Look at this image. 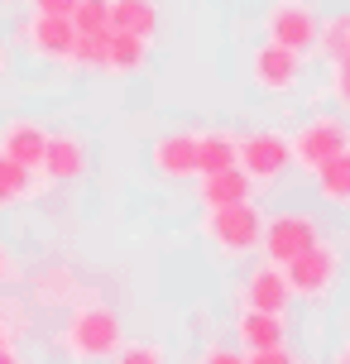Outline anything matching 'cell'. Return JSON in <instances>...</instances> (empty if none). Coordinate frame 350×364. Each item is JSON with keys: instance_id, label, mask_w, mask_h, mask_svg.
Instances as JSON below:
<instances>
[{"instance_id": "34", "label": "cell", "mask_w": 350, "mask_h": 364, "mask_svg": "<svg viewBox=\"0 0 350 364\" xmlns=\"http://www.w3.org/2000/svg\"><path fill=\"white\" fill-rule=\"evenodd\" d=\"M332 364H350V355H346V350H336V360Z\"/></svg>"}, {"instance_id": "23", "label": "cell", "mask_w": 350, "mask_h": 364, "mask_svg": "<svg viewBox=\"0 0 350 364\" xmlns=\"http://www.w3.org/2000/svg\"><path fill=\"white\" fill-rule=\"evenodd\" d=\"M38 302L43 307H68V302H77V278L68 269H53L48 278H38Z\"/></svg>"}, {"instance_id": "28", "label": "cell", "mask_w": 350, "mask_h": 364, "mask_svg": "<svg viewBox=\"0 0 350 364\" xmlns=\"http://www.w3.org/2000/svg\"><path fill=\"white\" fill-rule=\"evenodd\" d=\"M197 364H245V355L240 350H226V346H211Z\"/></svg>"}, {"instance_id": "12", "label": "cell", "mask_w": 350, "mask_h": 364, "mask_svg": "<svg viewBox=\"0 0 350 364\" xmlns=\"http://www.w3.org/2000/svg\"><path fill=\"white\" fill-rule=\"evenodd\" d=\"M43 144H48V129L38 120H24V115L5 120V129H0V159L29 168V173H38V164H43Z\"/></svg>"}, {"instance_id": "2", "label": "cell", "mask_w": 350, "mask_h": 364, "mask_svg": "<svg viewBox=\"0 0 350 364\" xmlns=\"http://www.w3.org/2000/svg\"><path fill=\"white\" fill-rule=\"evenodd\" d=\"M259 230H264V216H259L255 201H235V206H206L202 216V235L211 240V250L226 259H245L259 250Z\"/></svg>"}, {"instance_id": "32", "label": "cell", "mask_w": 350, "mask_h": 364, "mask_svg": "<svg viewBox=\"0 0 350 364\" xmlns=\"http://www.w3.org/2000/svg\"><path fill=\"white\" fill-rule=\"evenodd\" d=\"M5 63H10V48H5V38H0V77H5Z\"/></svg>"}, {"instance_id": "3", "label": "cell", "mask_w": 350, "mask_h": 364, "mask_svg": "<svg viewBox=\"0 0 350 364\" xmlns=\"http://www.w3.org/2000/svg\"><path fill=\"white\" fill-rule=\"evenodd\" d=\"M278 269H283V278H288V292H293V297L327 302V297L336 292V283H341V245H332V240L322 235L312 250H302L297 259L278 264Z\"/></svg>"}, {"instance_id": "30", "label": "cell", "mask_w": 350, "mask_h": 364, "mask_svg": "<svg viewBox=\"0 0 350 364\" xmlns=\"http://www.w3.org/2000/svg\"><path fill=\"white\" fill-rule=\"evenodd\" d=\"M15 255H10V250H5V245H0V283H10V278H15Z\"/></svg>"}, {"instance_id": "24", "label": "cell", "mask_w": 350, "mask_h": 364, "mask_svg": "<svg viewBox=\"0 0 350 364\" xmlns=\"http://www.w3.org/2000/svg\"><path fill=\"white\" fill-rule=\"evenodd\" d=\"M68 19H73L77 34H101L106 29V0H77Z\"/></svg>"}, {"instance_id": "15", "label": "cell", "mask_w": 350, "mask_h": 364, "mask_svg": "<svg viewBox=\"0 0 350 364\" xmlns=\"http://www.w3.org/2000/svg\"><path fill=\"white\" fill-rule=\"evenodd\" d=\"M106 29L154 38V29H159V0H106Z\"/></svg>"}, {"instance_id": "26", "label": "cell", "mask_w": 350, "mask_h": 364, "mask_svg": "<svg viewBox=\"0 0 350 364\" xmlns=\"http://www.w3.org/2000/svg\"><path fill=\"white\" fill-rule=\"evenodd\" d=\"M245 364H302V360H297L293 346L283 341V346H269V350H250V355H245Z\"/></svg>"}, {"instance_id": "9", "label": "cell", "mask_w": 350, "mask_h": 364, "mask_svg": "<svg viewBox=\"0 0 350 364\" xmlns=\"http://www.w3.org/2000/svg\"><path fill=\"white\" fill-rule=\"evenodd\" d=\"M73 34H77L73 19H63V15H29L19 24V43L34 58H43V63H68Z\"/></svg>"}, {"instance_id": "29", "label": "cell", "mask_w": 350, "mask_h": 364, "mask_svg": "<svg viewBox=\"0 0 350 364\" xmlns=\"http://www.w3.org/2000/svg\"><path fill=\"white\" fill-rule=\"evenodd\" d=\"M29 5H34V15H73V5L77 0H29Z\"/></svg>"}, {"instance_id": "25", "label": "cell", "mask_w": 350, "mask_h": 364, "mask_svg": "<svg viewBox=\"0 0 350 364\" xmlns=\"http://www.w3.org/2000/svg\"><path fill=\"white\" fill-rule=\"evenodd\" d=\"M115 364H168L164 346H154V341H134V346H120L111 355Z\"/></svg>"}, {"instance_id": "13", "label": "cell", "mask_w": 350, "mask_h": 364, "mask_svg": "<svg viewBox=\"0 0 350 364\" xmlns=\"http://www.w3.org/2000/svg\"><path fill=\"white\" fill-rule=\"evenodd\" d=\"M288 302H293V292H288V278H283V269L278 264H259V269H250V278H245V307L255 311H288Z\"/></svg>"}, {"instance_id": "22", "label": "cell", "mask_w": 350, "mask_h": 364, "mask_svg": "<svg viewBox=\"0 0 350 364\" xmlns=\"http://www.w3.org/2000/svg\"><path fill=\"white\" fill-rule=\"evenodd\" d=\"M68 63H73V68H87V73H101V68H106V29H101V34H73Z\"/></svg>"}, {"instance_id": "17", "label": "cell", "mask_w": 350, "mask_h": 364, "mask_svg": "<svg viewBox=\"0 0 350 364\" xmlns=\"http://www.w3.org/2000/svg\"><path fill=\"white\" fill-rule=\"evenodd\" d=\"M149 63V38H139V34H115V29H106V68L101 73H120V77H129V73H139Z\"/></svg>"}, {"instance_id": "16", "label": "cell", "mask_w": 350, "mask_h": 364, "mask_svg": "<svg viewBox=\"0 0 350 364\" xmlns=\"http://www.w3.org/2000/svg\"><path fill=\"white\" fill-rule=\"evenodd\" d=\"M197 192H202V206H235V201H255V182L230 164L221 173H202Z\"/></svg>"}, {"instance_id": "7", "label": "cell", "mask_w": 350, "mask_h": 364, "mask_svg": "<svg viewBox=\"0 0 350 364\" xmlns=\"http://www.w3.org/2000/svg\"><path fill=\"white\" fill-rule=\"evenodd\" d=\"M317 15L307 0H274L269 10H264V38L269 43H283V48H293V53H312L317 48Z\"/></svg>"}, {"instance_id": "4", "label": "cell", "mask_w": 350, "mask_h": 364, "mask_svg": "<svg viewBox=\"0 0 350 364\" xmlns=\"http://www.w3.org/2000/svg\"><path fill=\"white\" fill-rule=\"evenodd\" d=\"M346 149H350V129H346L341 115H307V120L288 134V159H293L302 173L322 168L327 159L346 154Z\"/></svg>"}, {"instance_id": "1", "label": "cell", "mask_w": 350, "mask_h": 364, "mask_svg": "<svg viewBox=\"0 0 350 364\" xmlns=\"http://www.w3.org/2000/svg\"><path fill=\"white\" fill-rule=\"evenodd\" d=\"M58 346L63 355L77 364H96V360H111L115 350L125 346V326H120V316L111 307H101V302H77L68 311V321L58 331Z\"/></svg>"}, {"instance_id": "11", "label": "cell", "mask_w": 350, "mask_h": 364, "mask_svg": "<svg viewBox=\"0 0 350 364\" xmlns=\"http://www.w3.org/2000/svg\"><path fill=\"white\" fill-rule=\"evenodd\" d=\"M149 164H154L159 178H173V182L197 178V134H187V129L159 134V139L149 144Z\"/></svg>"}, {"instance_id": "5", "label": "cell", "mask_w": 350, "mask_h": 364, "mask_svg": "<svg viewBox=\"0 0 350 364\" xmlns=\"http://www.w3.org/2000/svg\"><path fill=\"white\" fill-rule=\"evenodd\" d=\"M317 240H322V220L307 216V211H278V216L264 220V230H259V250L269 264H288L297 259L302 250H312Z\"/></svg>"}, {"instance_id": "6", "label": "cell", "mask_w": 350, "mask_h": 364, "mask_svg": "<svg viewBox=\"0 0 350 364\" xmlns=\"http://www.w3.org/2000/svg\"><path fill=\"white\" fill-rule=\"evenodd\" d=\"M235 168L250 182H278L293 168V159H288V134H278V129L240 134L235 139Z\"/></svg>"}, {"instance_id": "27", "label": "cell", "mask_w": 350, "mask_h": 364, "mask_svg": "<svg viewBox=\"0 0 350 364\" xmlns=\"http://www.w3.org/2000/svg\"><path fill=\"white\" fill-rule=\"evenodd\" d=\"M332 96L336 106H350V63H332Z\"/></svg>"}, {"instance_id": "8", "label": "cell", "mask_w": 350, "mask_h": 364, "mask_svg": "<svg viewBox=\"0 0 350 364\" xmlns=\"http://www.w3.org/2000/svg\"><path fill=\"white\" fill-rule=\"evenodd\" d=\"M250 82H255L264 96H288V91L302 82V53L264 38L255 53H250Z\"/></svg>"}, {"instance_id": "35", "label": "cell", "mask_w": 350, "mask_h": 364, "mask_svg": "<svg viewBox=\"0 0 350 364\" xmlns=\"http://www.w3.org/2000/svg\"><path fill=\"white\" fill-rule=\"evenodd\" d=\"M5 5H19V0H5Z\"/></svg>"}, {"instance_id": "33", "label": "cell", "mask_w": 350, "mask_h": 364, "mask_svg": "<svg viewBox=\"0 0 350 364\" xmlns=\"http://www.w3.org/2000/svg\"><path fill=\"white\" fill-rule=\"evenodd\" d=\"M0 346H15V336H10L5 326H0Z\"/></svg>"}, {"instance_id": "14", "label": "cell", "mask_w": 350, "mask_h": 364, "mask_svg": "<svg viewBox=\"0 0 350 364\" xmlns=\"http://www.w3.org/2000/svg\"><path fill=\"white\" fill-rule=\"evenodd\" d=\"M235 341L245 350H269L288 341V311H255L245 307L235 316Z\"/></svg>"}, {"instance_id": "21", "label": "cell", "mask_w": 350, "mask_h": 364, "mask_svg": "<svg viewBox=\"0 0 350 364\" xmlns=\"http://www.w3.org/2000/svg\"><path fill=\"white\" fill-rule=\"evenodd\" d=\"M29 197H34V173L10 164V159H0V211L19 206V201H29Z\"/></svg>"}, {"instance_id": "18", "label": "cell", "mask_w": 350, "mask_h": 364, "mask_svg": "<svg viewBox=\"0 0 350 364\" xmlns=\"http://www.w3.org/2000/svg\"><path fill=\"white\" fill-rule=\"evenodd\" d=\"M312 178H317V197L327 206H350V149L327 159L322 168H312Z\"/></svg>"}, {"instance_id": "10", "label": "cell", "mask_w": 350, "mask_h": 364, "mask_svg": "<svg viewBox=\"0 0 350 364\" xmlns=\"http://www.w3.org/2000/svg\"><path fill=\"white\" fill-rule=\"evenodd\" d=\"M87 168H92V149H87L82 134H73V129L48 134V144H43V164H38L43 178H48V182H77Z\"/></svg>"}, {"instance_id": "19", "label": "cell", "mask_w": 350, "mask_h": 364, "mask_svg": "<svg viewBox=\"0 0 350 364\" xmlns=\"http://www.w3.org/2000/svg\"><path fill=\"white\" fill-rule=\"evenodd\" d=\"M230 164H235V134H226V129L197 134V178L202 173H221Z\"/></svg>"}, {"instance_id": "20", "label": "cell", "mask_w": 350, "mask_h": 364, "mask_svg": "<svg viewBox=\"0 0 350 364\" xmlns=\"http://www.w3.org/2000/svg\"><path fill=\"white\" fill-rule=\"evenodd\" d=\"M327 63H350V15H332L317 24V48Z\"/></svg>"}, {"instance_id": "31", "label": "cell", "mask_w": 350, "mask_h": 364, "mask_svg": "<svg viewBox=\"0 0 350 364\" xmlns=\"http://www.w3.org/2000/svg\"><path fill=\"white\" fill-rule=\"evenodd\" d=\"M0 364H24V360H19L15 346H0Z\"/></svg>"}]
</instances>
